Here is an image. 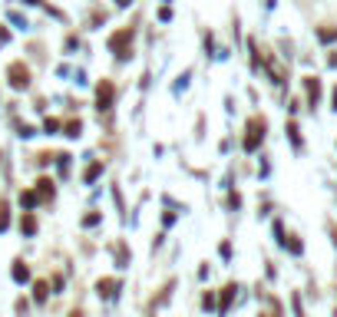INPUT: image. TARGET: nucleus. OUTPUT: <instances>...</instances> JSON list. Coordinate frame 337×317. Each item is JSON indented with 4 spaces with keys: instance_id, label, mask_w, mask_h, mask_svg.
<instances>
[{
    "instance_id": "nucleus-1",
    "label": "nucleus",
    "mask_w": 337,
    "mask_h": 317,
    "mask_svg": "<svg viewBox=\"0 0 337 317\" xmlns=\"http://www.w3.org/2000/svg\"><path fill=\"white\" fill-rule=\"evenodd\" d=\"M261 136H264V122H261V119H255V122L248 126V136H245V149L255 152V149H258V142H261Z\"/></svg>"
},
{
    "instance_id": "nucleus-2",
    "label": "nucleus",
    "mask_w": 337,
    "mask_h": 317,
    "mask_svg": "<svg viewBox=\"0 0 337 317\" xmlns=\"http://www.w3.org/2000/svg\"><path fill=\"white\" fill-rule=\"evenodd\" d=\"M10 83H14L17 90H23V86L30 83V73H27V70H23L20 63H14V66H10Z\"/></svg>"
},
{
    "instance_id": "nucleus-3",
    "label": "nucleus",
    "mask_w": 337,
    "mask_h": 317,
    "mask_svg": "<svg viewBox=\"0 0 337 317\" xmlns=\"http://www.w3.org/2000/svg\"><path fill=\"white\" fill-rule=\"evenodd\" d=\"M129 40H132V33H129V30H126V33H116V37L109 40L112 53H119V56H123V46H126V43H129Z\"/></svg>"
},
{
    "instance_id": "nucleus-4",
    "label": "nucleus",
    "mask_w": 337,
    "mask_h": 317,
    "mask_svg": "<svg viewBox=\"0 0 337 317\" xmlns=\"http://www.w3.org/2000/svg\"><path fill=\"white\" fill-rule=\"evenodd\" d=\"M99 109H106V106H109L112 103V83H103V86H99Z\"/></svg>"
},
{
    "instance_id": "nucleus-5",
    "label": "nucleus",
    "mask_w": 337,
    "mask_h": 317,
    "mask_svg": "<svg viewBox=\"0 0 337 317\" xmlns=\"http://www.w3.org/2000/svg\"><path fill=\"white\" fill-rule=\"evenodd\" d=\"M304 86H307V96H311V103H318V96H321V83L314 79V76H307V79H304Z\"/></svg>"
},
{
    "instance_id": "nucleus-6",
    "label": "nucleus",
    "mask_w": 337,
    "mask_h": 317,
    "mask_svg": "<svg viewBox=\"0 0 337 317\" xmlns=\"http://www.w3.org/2000/svg\"><path fill=\"white\" fill-rule=\"evenodd\" d=\"M99 294L112 298V294H116V281H99Z\"/></svg>"
},
{
    "instance_id": "nucleus-7",
    "label": "nucleus",
    "mask_w": 337,
    "mask_h": 317,
    "mask_svg": "<svg viewBox=\"0 0 337 317\" xmlns=\"http://www.w3.org/2000/svg\"><path fill=\"white\" fill-rule=\"evenodd\" d=\"M23 231H27V235H33V231H37V222H33V218H30V215H27V218H23Z\"/></svg>"
},
{
    "instance_id": "nucleus-8",
    "label": "nucleus",
    "mask_w": 337,
    "mask_h": 317,
    "mask_svg": "<svg viewBox=\"0 0 337 317\" xmlns=\"http://www.w3.org/2000/svg\"><path fill=\"white\" fill-rule=\"evenodd\" d=\"M99 172H103V166H99V162H96V166L90 168V172H86V182H93V179H96V175H99Z\"/></svg>"
},
{
    "instance_id": "nucleus-9",
    "label": "nucleus",
    "mask_w": 337,
    "mask_h": 317,
    "mask_svg": "<svg viewBox=\"0 0 337 317\" xmlns=\"http://www.w3.org/2000/svg\"><path fill=\"white\" fill-rule=\"evenodd\" d=\"M321 40H324V43H331V40H337V30H321Z\"/></svg>"
},
{
    "instance_id": "nucleus-10",
    "label": "nucleus",
    "mask_w": 337,
    "mask_h": 317,
    "mask_svg": "<svg viewBox=\"0 0 337 317\" xmlns=\"http://www.w3.org/2000/svg\"><path fill=\"white\" fill-rule=\"evenodd\" d=\"M14 278H17V281H27V268H23V264H17V268H14Z\"/></svg>"
},
{
    "instance_id": "nucleus-11",
    "label": "nucleus",
    "mask_w": 337,
    "mask_h": 317,
    "mask_svg": "<svg viewBox=\"0 0 337 317\" xmlns=\"http://www.w3.org/2000/svg\"><path fill=\"white\" fill-rule=\"evenodd\" d=\"M37 301H46V284H43V281L37 284Z\"/></svg>"
},
{
    "instance_id": "nucleus-12",
    "label": "nucleus",
    "mask_w": 337,
    "mask_h": 317,
    "mask_svg": "<svg viewBox=\"0 0 337 317\" xmlns=\"http://www.w3.org/2000/svg\"><path fill=\"white\" fill-rule=\"evenodd\" d=\"M66 136H79V122H70V126H66Z\"/></svg>"
},
{
    "instance_id": "nucleus-13",
    "label": "nucleus",
    "mask_w": 337,
    "mask_h": 317,
    "mask_svg": "<svg viewBox=\"0 0 337 317\" xmlns=\"http://www.w3.org/2000/svg\"><path fill=\"white\" fill-rule=\"evenodd\" d=\"M334 109H337V90H334Z\"/></svg>"
}]
</instances>
